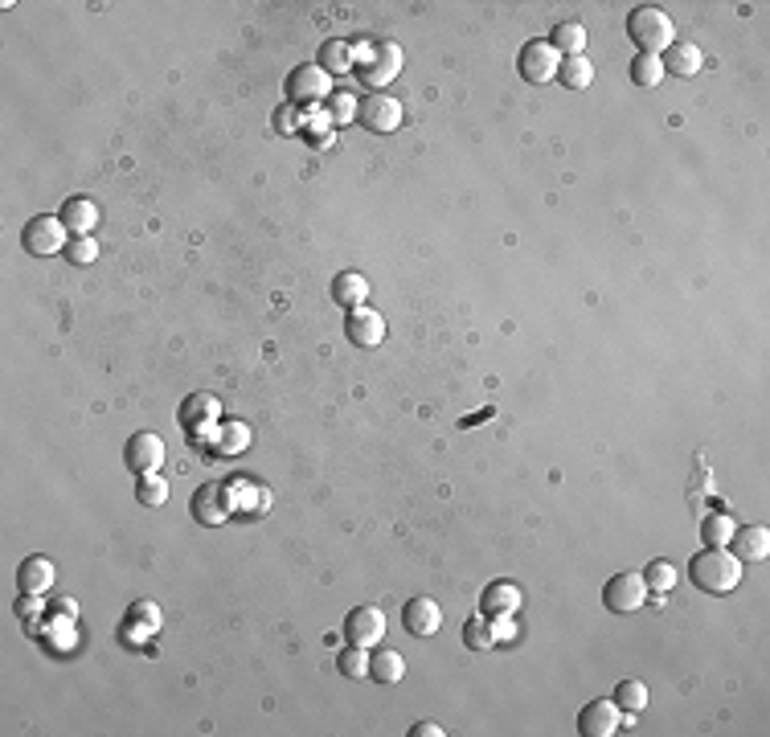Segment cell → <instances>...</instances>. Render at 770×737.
<instances>
[{"label":"cell","mask_w":770,"mask_h":737,"mask_svg":"<svg viewBox=\"0 0 770 737\" xmlns=\"http://www.w3.org/2000/svg\"><path fill=\"white\" fill-rule=\"evenodd\" d=\"M742 561L725 549V545H705L693 561H689V578H693V586L701 590V594H734L738 590V582H742Z\"/></svg>","instance_id":"6da1fadb"},{"label":"cell","mask_w":770,"mask_h":737,"mask_svg":"<svg viewBox=\"0 0 770 737\" xmlns=\"http://www.w3.org/2000/svg\"><path fill=\"white\" fill-rule=\"evenodd\" d=\"M627 37L635 41L639 54H656L660 58L676 41V25H672V17L660 5H639V9L627 13Z\"/></svg>","instance_id":"7a4b0ae2"},{"label":"cell","mask_w":770,"mask_h":737,"mask_svg":"<svg viewBox=\"0 0 770 737\" xmlns=\"http://www.w3.org/2000/svg\"><path fill=\"white\" fill-rule=\"evenodd\" d=\"M353 74L365 86H373V91H381V86H390L402 74V50L394 41H365V46H357Z\"/></svg>","instance_id":"3957f363"},{"label":"cell","mask_w":770,"mask_h":737,"mask_svg":"<svg viewBox=\"0 0 770 737\" xmlns=\"http://www.w3.org/2000/svg\"><path fill=\"white\" fill-rule=\"evenodd\" d=\"M328 91H332V78H328L316 62L295 66V70L287 74V82H283V95H287L291 107H316V103L328 99Z\"/></svg>","instance_id":"277c9868"},{"label":"cell","mask_w":770,"mask_h":737,"mask_svg":"<svg viewBox=\"0 0 770 737\" xmlns=\"http://www.w3.org/2000/svg\"><path fill=\"white\" fill-rule=\"evenodd\" d=\"M189 508H193V520H197V525L218 529L222 520H230V512L238 508V504H234V488H230V484H218V480H209V484H201V488L193 492Z\"/></svg>","instance_id":"5b68a950"},{"label":"cell","mask_w":770,"mask_h":737,"mask_svg":"<svg viewBox=\"0 0 770 737\" xmlns=\"http://www.w3.org/2000/svg\"><path fill=\"white\" fill-rule=\"evenodd\" d=\"M66 234H70V230H66V222H62V218H54V213H37V218H29V222H25L21 242H25V250H29V254L50 258V254L66 250V242H70Z\"/></svg>","instance_id":"8992f818"},{"label":"cell","mask_w":770,"mask_h":737,"mask_svg":"<svg viewBox=\"0 0 770 737\" xmlns=\"http://www.w3.org/2000/svg\"><path fill=\"white\" fill-rule=\"evenodd\" d=\"M357 123L373 136H390V132L402 127V103L394 95H385V91H373V95H365L357 103Z\"/></svg>","instance_id":"52a82bcc"},{"label":"cell","mask_w":770,"mask_h":737,"mask_svg":"<svg viewBox=\"0 0 770 737\" xmlns=\"http://www.w3.org/2000/svg\"><path fill=\"white\" fill-rule=\"evenodd\" d=\"M177 422L189 430L193 439H209L213 430L222 426V402L213 398V394H189L177 410Z\"/></svg>","instance_id":"ba28073f"},{"label":"cell","mask_w":770,"mask_h":737,"mask_svg":"<svg viewBox=\"0 0 770 737\" xmlns=\"http://www.w3.org/2000/svg\"><path fill=\"white\" fill-rule=\"evenodd\" d=\"M558 50L549 46L545 37H533V41H525V46L517 50V74L525 78V82H549V78H558Z\"/></svg>","instance_id":"9c48e42d"},{"label":"cell","mask_w":770,"mask_h":737,"mask_svg":"<svg viewBox=\"0 0 770 737\" xmlns=\"http://www.w3.org/2000/svg\"><path fill=\"white\" fill-rule=\"evenodd\" d=\"M648 602V586H644V574H615L607 586H603V606L615 615H631L639 606Z\"/></svg>","instance_id":"30bf717a"},{"label":"cell","mask_w":770,"mask_h":737,"mask_svg":"<svg viewBox=\"0 0 770 737\" xmlns=\"http://www.w3.org/2000/svg\"><path fill=\"white\" fill-rule=\"evenodd\" d=\"M123 463L127 471H136V475H156L164 467V443L160 435H152V430H140V435L127 439L123 447Z\"/></svg>","instance_id":"8fae6325"},{"label":"cell","mask_w":770,"mask_h":737,"mask_svg":"<svg viewBox=\"0 0 770 737\" xmlns=\"http://www.w3.org/2000/svg\"><path fill=\"white\" fill-rule=\"evenodd\" d=\"M385 631H390V623H385V611H377V606H353L345 619V639L357 647H377Z\"/></svg>","instance_id":"7c38bea8"},{"label":"cell","mask_w":770,"mask_h":737,"mask_svg":"<svg viewBox=\"0 0 770 737\" xmlns=\"http://www.w3.org/2000/svg\"><path fill=\"white\" fill-rule=\"evenodd\" d=\"M619 725H623V709L615 701H590L578 713V733H586V737H611V733H619Z\"/></svg>","instance_id":"4fadbf2b"},{"label":"cell","mask_w":770,"mask_h":737,"mask_svg":"<svg viewBox=\"0 0 770 737\" xmlns=\"http://www.w3.org/2000/svg\"><path fill=\"white\" fill-rule=\"evenodd\" d=\"M730 549L742 566H758V561H766L770 557V529L766 525H746V529H734V537H730Z\"/></svg>","instance_id":"5bb4252c"},{"label":"cell","mask_w":770,"mask_h":737,"mask_svg":"<svg viewBox=\"0 0 770 737\" xmlns=\"http://www.w3.org/2000/svg\"><path fill=\"white\" fill-rule=\"evenodd\" d=\"M345 336L357 344V349H377L385 340V316L373 308H353L345 320Z\"/></svg>","instance_id":"9a60e30c"},{"label":"cell","mask_w":770,"mask_h":737,"mask_svg":"<svg viewBox=\"0 0 770 737\" xmlns=\"http://www.w3.org/2000/svg\"><path fill=\"white\" fill-rule=\"evenodd\" d=\"M402 623H406V631L410 635H435L439 627H443V606L435 602V598H410L406 606H402Z\"/></svg>","instance_id":"2e32d148"},{"label":"cell","mask_w":770,"mask_h":737,"mask_svg":"<svg viewBox=\"0 0 770 737\" xmlns=\"http://www.w3.org/2000/svg\"><path fill=\"white\" fill-rule=\"evenodd\" d=\"M353 62H357V46H353V41H345V37L324 41V46H320V58H316V66H320L328 78H345V74H353Z\"/></svg>","instance_id":"e0dca14e"},{"label":"cell","mask_w":770,"mask_h":737,"mask_svg":"<svg viewBox=\"0 0 770 737\" xmlns=\"http://www.w3.org/2000/svg\"><path fill=\"white\" fill-rule=\"evenodd\" d=\"M521 586L517 582H492V586H484V598H480V606L484 611L480 615H488V619H500V615H517L521 611Z\"/></svg>","instance_id":"ac0fdd59"},{"label":"cell","mask_w":770,"mask_h":737,"mask_svg":"<svg viewBox=\"0 0 770 737\" xmlns=\"http://www.w3.org/2000/svg\"><path fill=\"white\" fill-rule=\"evenodd\" d=\"M332 303H336V308H345V312L365 308V303H369V279L361 271H340L332 279Z\"/></svg>","instance_id":"d6986e66"},{"label":"cell","mask_w":770,"mask_h":737,"mask_svg":"<svg viewBox=\"0 0 770 737\" xmlns=\"http://www.w3.org/2000/svg\"><path fill=\"white\" fill-rule=\"evenodd\" d=\"M664 74H676V78H693V74H701V66H705V54H701V46H693V41H672V46L664 50Z\"/></svg>","instance_id":"ffe728a7"},{"label":"cell","mask_w":770,"mask_h":737,"mask_svg":"<svg viewBox=\"0 0 770 737\" xmlns=\"http://www.w3.org/2000/svg\"><path fill=\"white\" fill-rule=\"evenodd\" d=\"M58 218L66 222V230L74 234V238H82V234H95V226H99V205L91 201V197H70L66 205H62V213Z\"/></svg>","instance_id":"44dd1931"},{"label":"cell","mask_w":770,"mask_h":737,"mask_svg":"<svg viewBox=\"0 0 770 737\" xmlns=\"http://www.w3.org/2000/svg\"><path fill=\"white\" fill-rule=\"evenodd\" d=\"M17 586L21 594L37 598V594H46L54 586V561L50 557H25V566L17 570Z\"/></svg>","instance_id":"7402d4cb"},{"label":"cell","mask_w":770,"mask_h":737,"mask_svg":"<svg viewBox=\"0 0 770 737\" xmlns=\"http://www.w3.org/2000/svg\"><path fill=\"white\" fill-rule=\"evenodd\" d=\"M369 676L377 684H398L406 676L402 652H394V647H377V652H369Z\"/></svg>","instance_id":"603a6c76"},{"label":"cell","mask_w":770,"mask_h":737,"mask_svg":"<svg viewBox=\"0 0 770 737\" xmlns=\"http://www.w3.org/2000/svg\"><path fill=\"white\" fill-rule=\"evenodd\" d=\"M553 50L558 54H566V58H574V54H582L586 50V29L578 25V21H562V25H553V33L545 37Z\"/></svg>","instance_id":"cb8c5ba5"},{"label":"cell","mask_w":770,"mask_h":737,"mask_svg":"<svg viewBox=\"0 0 770 737\" xmlns=\"http://www.w3.org/2000/svg\"><path fill=\"white\" fill-rule=\"evenodd\" d=\"M558 82L566 86V91H586V86L594 82V66H590L582 54L562 58V62H558Z\"/></svg>","instance_id":"d4e9b609"},{"label":"cell","mask_w":770,"mask_h":737,"mask_svg":"<svg viewBox=\"0 0 770 737\" xmlns=\"http://www.w3.org/2000/svg\"><path fill=\"white\" fill-rule=\"evenodd\" d=\"M492 643H496V631H492L488 615H476V619L463 623V647H467V652H488Z\"/></svg>","instance_id":"484cf974"},{"label":"cell","mask_w":770,"mask_h":737,"mask_svg":"<svg viewBox=\"0 0 770 737\" xmlns=\"http://www.w3.org/2000/svg\"><path fill=\"white\" fill-rule=\"evenodd\" d=\"M246 443H250L246 422H222L218 439H213V451H218V455H238V451H246Z\"/></svg>","instance_id":"4316f807"},{"label":"cell","mask_w":770,"mask_h":737,"mask_svg":"<svg viewBox=\"0 0 770 737\" xmlns=\"http://www.w3.org/2000/svg\"><path fill=\"white\" fill-rule=\"evenodd\" d=\"M615 705H619L627 717H635L639 709H648V684H639V680H619V684H615Z\"/></svg>","instance_id":"83f0119b"},{"label":"cell","mask_w":770,"mask_h":737,"mask_svg":"<svg viewBox=\"0 0 770 737\" xmlns=\"http://www.w3.org/2000/svg\"><path fill=\"white\" fill-rule=\"evenodd\" d=\"M631 82L635 86H660L664 82V62L656 54H635L631 62Z\"/></svg>","instance_id":"f1b7e54d"},{"label":"cell","mask_w":770,"mask_h":737,"mask_svg":"<svg viewBox=\"0 0 770 737\" xmlns=\"http://www.w3.org/2000/svg\"><path fill=\"white\" fill-rule=\"evenodd\" d=\"M734 516L730 512H717V516H705V525H701V537H705V545H730V537H734Z\"/></svg>","instance_id":"f546056e"},{"label":"cell","mask_w":770,"mask_h":737,"mask_svg":"<svg viewBox=\"0 0 770 737\" xmlns=\"http://www.w3.org/2000/svg\"><path fill=\"white\" fill-rule=\"evenodd\" d=\"M136 500L144 504V508H160L164 500H168V480L156 471V475H140V484H136Z\"/></svg>","instance_id":"4dcf8cb0"},{"label":"cell","mask_w":770,"mask_h":737,"mask_svg":"<svg viewBox=\"0 0 770 737\" xmlns=\"http://www.w3.org/2000/svg\"><path fill=\"white\" fill-rule=\"evenodd\" d=\"M644 586L656 590V594H668L676 586V566H672V561H648V566H644Z\"/></svg>","instance_id":"1f68e13d"},{"label":"cell","mask_w":770,"mask_h":737,"mask_svg":"<svg viewBox=\"0 0 770 737\" xmlns=\"http://www.w3.org/2000/svg\"><path fill=\"white\" fill-rule=\"evenodd\" d=\"M340 676H349V680L369 676V647L349 643V652H340Z\"/></svg>","instance_id":"d6a6232c"},{"label":"cell","mask_w":770,"mask_h":737,"mask_svg":"<svg viewBox=\"0 0 770 737\" xmlns=\"http://www.w3.org/2000/svg\"><path fill=\"white\" fill-rule=\"evenodd\" d=\"M62 254L70 258V263H74V267H91V263H95V258H99V242H95L91 234H82V238H70Z\"/></svg>","instance_id":"836d02e7"},{"label":"cell","mask_w":770,"mask_h":737,"mask_svg":"<svg viewBox=\"0 0 770 737\" xmlns=\"http://www.w3.org/2000/svg\"><path fill=\"white\" fill-rule=\"evenodd\" d=\"M357 103H361V99H353V95H332L328 119H332V123H349V119L357 115Z\"/></svg>","instance_id":"e575fe53"},{"label":"cell","mask_w":770,"mask_h":737,"mask_svg":"<svg viewBox=\"0 0 770 737\" xmlns=\"http://www.w3.org/2000/svg\"><path fill=\"white\" fill-rule=\"evenodd\" d=\"M271 123H275V132H279V136H287V132H299V115H295V107H287V103L275 111V119H271Z\"/></svg>","instance_id":"d590c367"},{"label":"cell","mask_w":770,"mask_h":737,"mask_svg":"<svg viewBox=\"0 0 770 737\" xmlns=\"http://www.w3.org/2000/svg\"><path fill=\"white\" fill-rule=\"evenodd\" d=\"M492 631H496V643H508L512 635H517V627H512V619H508V615H500V619L492 623Z\"/></svg>","instance_id":"8d00e7d4"},{"label":"cell","mask_w":770,"mask_h":737,"mask_svg":"<svg viewBox=\"0 0 770 737\" xmlns=\"http://www.w3.org/2000/svg\"><path fill=\"white\" fill-rule=\"evenodd\" d=\"M410 737H443V729H439L435 721H418V725L410 729Z\"/></svg>","instance_id":"74e56055"}]
</instances>
